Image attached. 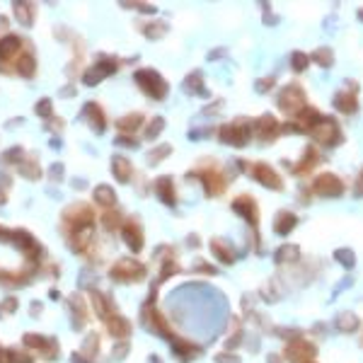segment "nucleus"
I'll return each instance as SVG.
<instances>
[{"label":"nucleus","instance_id":"21","mask_svg":"<svg viewBox=\"0 0 363 363\" xmlns=\"http://www.w3.org/2000/svg\"><path fill=\"white\" fill-rule=\"evenodd\" d=\"M337 325L342 332H354L356 327H359V320H356V315H351V312H344L339 320H337Z\"/></svg>","mask_w":363,"mask_h":363},{"label":"nucleus","instance_id":"7","mask_svg":"<svg viewBox=\"0 0 363 363\" xmlns=\"http://www.w3.org/2000/svg\"><path fill=\"white\" fill-rule=\"evenodd\" d=\"M356 90H359V85L356 83H349L346 90H339L334 94V107L339 109L342 114H356V109H359Z\"/></svg>","mask_w":363,"mask_h":363},{"label":"nucleus","instance_id":"3","mask_svg":"<svg viewBox=\"0 0 363 363\" xmlns=\"http://www.w3.org/2000/svg\"><path fill=\"white\" fill-rule=\"evenodd\" d=\"M344 189H346L344 182L339 180L337 175H332V172L317 175L315 182H312V191L320 194V196H327V199H337V196H342Z\"/></svg>","mask_w":363,"mask_h":363},{"label":"nucleus","instance_id":"11","mask_svg":"<svg viewBox=\"0 0 363 363\" xmlns=\"http://www.w3.org/2000/svg\"><path fill=\"white\" fill-rule=\"evenodd\" d=\"M317 163H320V155H317V150H315L312 145H308V148H305V153H303V160H300L298 165H293V172H295V175H308V172Z\"/></svg>","mask_w":363,"mask_h":363},{"label":"nucleus","instance_id":"28","mask_svg":"<svg viewBox=\"0 0 363 363\" xmlns=\"http://www.w3.org/2000/svg\"><path fill=\"white\" fill-rule=\"evenodd\" d=\"M17 71L22 73V75H32V73H34V58H32V56H24V58L17 63Z\"/></svg>","mask_w":363,"mask_h":363},{"label":"nucleus","instance_id":"35","mask_svg":"<svg viewBox=\"0 0 363 363\" xmlns=\"http://www.w3.org/2000/svg\"><path fill=\"white\" fill-rule=\"evenodd\" d=\"M359 19L363 22V7H359Z\"/></svg>","mask_w":363,"mask_h":363},{"label":"nucleus","instance_id":"25","mask_svg":"<svg viewBox=\"0 0 363 363\" xmlns=\"http://www.w3.org/2000/svg\"><path fill=\"white\" fill-rule=\"evenodd\" d=\"M114 172L119 175V180H121V182H126V180H128V175H131V167H128L126 160L116 158V160H114Z\"/></svg>","mask_w":363,"mask_h":363},{"label":"nucleus","instance_id":"12","mask_svg":"<svg viewBox=\"0 0 363 363\" xmlns=\"http://www.w3.org/2000/svg\"><path fill=\"white\" fill-rule=\"evenodd\" d=\"M310 61H315V63L322 66V68H329V66L334 63V51H332L329 46H320V49H315V51L310 54Z\"/></svg>","mask_w":363,"mask_h":363},{"label":"nucleus","instance_id":"33","mask_svg":"<svg viewBox=\"0 0 363 363\" xmlns=\"http://www.w3.org/2000/svg\"><path fill=\"white\" fill-rule=\"evenodd\" d=\"M167 153H170V145H163V148H158V150L150 153V160H160V155H167Z\"/></svg>","mask_w":363,"mask_h":363},{"label":"nucleus","instance_id":"5","mask_svg":"<svg viewBox=\"0 0 363 363\" xmlns=\"http://www.w3.org/2000/svg\"><path fill=\"white\" fill-rule=\"evenodd\" d=\"M250 175H252L259 184L269 186V189H276V191H281V189H283V180L278 177V172H276L273 167H269V165H264V163L250 165Z\"/></svg>","mask_w":363,"mask_h":363},{"label":"nucleus","instance_id":"29","mask_svg":"<svg viewBox=\"0 0 363 363\" xmlns=\"http://www.w3.org/2000/svg\"><path fill=\"white\" fill-rule=\"evenodd\" d=\"M186 90L189 92H201V73H191L189 78H186Z\"/></svg>","mask_w":363,"mask_h":363},{"label":"nucleus","instance_id":"17","mask_svg":"<svg viewBox=\"0 0 363 363\" xmlns=\"http://www.w3.org/2000/svg\"><path fill=\"white\" fill-rule=\"evenodd\" d=\"M158 191L163 194V199L167 201V203H175V186H172V180L170 177H163V180H158Z\"/></svg>","mask_w":363,"mask_h":363},{"label":"nucleus","instance_id":"34","mask_svg":"<svg viewBox=\"0 0 363 363\" xmlns=\"http://www.w3.org/2000/svg\"><path fill=\"white\" fill-rule=\"evenodd\" d=\"M163 119H158V121H155V124H150V128H148V136H155V133H160V131H163Z\"/></svg>","mask_w":363,"mask_h":363},{"label":"nucleus","instance_id":"27","mask_svg":"<svg viewBox=\"0 0 363 363\" xmlns=\"http://www.w3.org/2000/svg\"><path fill=\"white\" fill-rule=\"evenodd\" d=\"M88 114H92V124L97 126V131H102L104 128V121H102V109L94 107V104H88V109H85Z\"/></svg>","mask_w":363,"mask_h":363},{"label":"nucleus","instance_id":"16","mask_svg":"<svg viewBox=\"0 0 363 363\" xmlns=\"http://www.w3.org/2000/svg\"><path fill=\"white\" fill-rule=\"evenodd\" d=\"M211 250L218 254V259H220V262H233V259H235L233 250H230L225 242H220V240H213V242H211Z\"/></svg>","mask_w":363,"mask_h":363},{"label":"nucleus","instance_id":"13","mask_svg":"<svg viewBox=\"0 0 363 363\" xmlns=\"http://www.w3.org/2000/svg\"><path fill=\"white\" fill-rule=\"evenodd\" d=\"M203 182H206V191H208V194H220V191L225 189V182L220 180V175H218V172H211V170L203 175Z\"/></svg>","mask_w":363,"mask_h":363},{"label":"nucleus","instance_id":"20","mask_svg":"<svg viewBox=\"0 0 363 363\" xmlns=\"http://www.w3.org/2000/svg\"><path fill=\"white\" fill-rule=\"evenodd\" d=\"M141 124H143V116L141 114H131V116H124L116 126L121 128V131H136Z\"/></svg>","mask_w":363,"mask_h":363},{"label":"nucleus","instance_id":"9","mask_svg":"<svg viewBox=\"0 0 363 363\" xmlns=\"http://www.w3.org/2000/svg\"><path fill=\"white\" fill-rule=\"evenodd\" d=\"M233 211H237L240 216H245L247 220H252V225L259 223V211H257V203L252 201V196H247V194H242V196H237L233 201Z\"/></svg>","mask_w":363,"mask_h":363},{"label":"nucleus","instance_id":"19","mask_svg":"<svg viewBox=\"0 0 363 363\" xmlns=\"http://www.w3.org/2000/svg\"><path fill=\"white\" fill-rule=\"evenodd\" d=\"M114 68H116V66H107V63H99V66H94V68H92V71L88 73V75H85V80H88L90 85H94V83H99V78H102V75L111 73Z\"/></svg>","mask_w":363,"mask_h":363},{"label":"nucleus","instance_id":"24","mask_svg":"<svg viewBox=\"0 0 363 363\" xmlns=\"http://www.w3.org/2000/svg\"><path fill=\"white\" fill-rule=\"evenodd\" d=\"M334 259H337L339 264H344L346 269H351V267L356 264V257H354L351 250H337V252H334Z\"/></svg>","mask_w":363,"mask_h":363},{"label":"nucleus","instance_id":"6","mask_svg":"<svg viewBox=\"0 0 363 363\" xmlns=\"http://www.w3.org/2000/svg\"><path fill=\"white\" fill-rule=\"evenodd\" d=\"M250 131L252 126L247 121H235V124H225L220 128V138L225 143H233V145H245L247 138H250Z\"/></svg>","mask_w":363,"mask_h":363},{"label":"nucleus","instance_id":"10","mask_svg":"<svg viewBox=\"0 0 363 363\" xmlns=\"http://www.w3.org/2000/svg\"><path fill=\"white\" fill-rule=\"evenodd\" d=\"M295 225H298V216H295V213H290V211H278V213H276L273 230H276L278 235H288Z\"/></svg>","mask_w":363,"mask_h":363},{"label":"nucleus","instance_id":"26","mask_svg":"<svg viewBox=\"0 0 363 363\" xmlns=\"http://www.w3.org/2000/svg\"><path fill=\"white\" fill-rule=\"evenodd\" d=\"M94 196H97L99 203H104V206H111V203H114V194H111L109 186H99V189L94 191Z\"/></svg>","mask_w":363,"mask_h":363},{"label":"nucleus","instance_id":"4","mask_svg":"<svg viewBox=\"0 0 363 363\" xmlns=\"http://www.w3.org/2000/svg\"><path fill=\"white\" fill-rule=\"evenodd\" d=\"M136 80H138V85L143 88L145 94H150V97H155V99H160V97L167 94V85H165V80L155 71L136 73Z\"/></svg>","mask_w":363,"mask_h":363},{"label":"nucleus","instance_id":"23","mask_svg":"<svg viewBox=\"0 0 363 363\" xmlns=\"http://www.w3.org/2000/svg\"><path fill=\"white\" fill-rule=\"evenodd\" d=\"M295 257H298V247L295 245H283L276 252V262H288V259H295Z\"/></svg>","mask_w":363,"mask_h":363},{"label":"nucleus","instance_id":"32","mask_svg":"<svg viewBox=\"0 0 363 363\" xmlns=\"http://www.w3.org/2000/svg\"><path fill=\"white\" fill-rule=\"evenodd\" d=\"M354 194H356V199H361L363 196V170L359 172V180H356V186H354Z\"/></svg>","mask_w":363,"mask_h":363},{"label":"nucleus","instance_id":"1","mask_svg":"<svg viewBox=\"0 0 363 363\" xmlns=\"http://www.w3.org/2000/svg\"><path fill=\"white\" fill-rule=\"evenodd\" d=\"M305 90L298 85V83H290V85H286L283 90H281V94H278V107H281V111L283 114H288V116H298L303 109L308 107L305 104Z\"/></svg>","mask_w":363,"mask_h":363},{"label":"nucleus","instance_id":"18","mask_svg":"<svg viewBox=\"0 0 363 363\" xmlns=\"http://www.w3.org/2000/svg\"><path fill=\"white\" fill-rule=\"evenodd\" d=\"M308 66H310V56L308 54H303V51H293V54H290V68H293L295 73H303Z\"/></svg>","mask_w":363,"mask_h":363},{"label":"nucleus","instance_id":"22","mask_svg":"<svg viewBox=\"0 0 363 363\" xmlns=\"http://www.w3.org/2000/svg\"><path fill=\"white\" fill-rule=\"evenodd\" d=\"M126 240H128V245L133 247V250H138L141 247V230H138V225H133V223H128L126 225Z\"/></svg>","mask_w":363,"mask_h":363},{"label":"nucleus","instance_id":"15","mask_svg":"<svg viewBox=\"0 0 363 363\" xmlns=\"http://www.w3.org/2000/svg\"><path fill=\"white\" fill-rule=\"evenodd\" d=\"M315 354V349L308 344H293L288 349V356H290V361H303V359H310Z\"/></svg>","mask_w":363,"mask_h":363},{"label":"nucleus","instance_id":"31","mask_svg":"<svg viewBox=\"0 0 363 363\" xmlns=\"http://www.w3.org/2000/svg\"><path fill=\"white\" fill-rule=\"evenodd\" d=\"M15 10H17V17L24 19V24H29V7L27 5H17Z\"/></svg>","mask_w":363,"mask_h":363},{"label":"nucleus","instance_id":"30","mask_svg":"<svg viewBox=\"0 0 363 363\" xmlns=\"http://www.w3.org/2000/svg\"><path fill=\"white\" fill-rule=\"evenodd\" d=\"M273 80H276V78H262V80L257 83V92H267V90H272V88H273Z\"/></svg>","mask_w":363,"mask_h":363},{"label":"nucleus","instance_id":"14","mask_svg":"<svg viewBox=\"0 0 363 363\" xmlns=\"http://www.w3.org/2000/svg\"><path fill=\"white\" fill-rule=\"evenodd\" d=\"M19 51V39L17 36H7L0 41V58H10Z\"/></svg>","mask_w":363,"mask_h":363},{"label":"nucleus","instance_id":"2","mask_svg":"<svg viewBox=\"0 0 363 363\" xmlns=\"http://www.w3.org/2000/svg\"><path fill=\"white\" fill-rule=\"evenodd\" d=\"M310 136H312L317 143L327 145V148H334V145H339L344 141V133H342L339 124H337L334 119H327V116L320 119V124L310 131Z\"/></svg>","mask_w":363,"mask_h":363},{"label":"nucleus","instance_id":"8","mask_svg":"<svg viewBox=\"0 0 363 363\" xmlns=\"http://www.w3.org/2000/svg\"><path fill=\"white\" fill-rule=\"evenodd\" d=\"M252 128H254V133H257L259 138H264V141H273L276 133H278V121H276V116H272V114H264V116L257 119V124H254Z\"/></svg>","mask_w":363,"mask_h":363}]
</instances>
